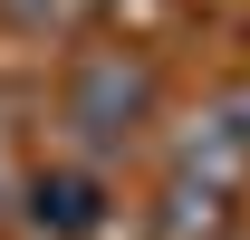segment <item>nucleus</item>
<instances>
[{"label":"nucleus","instance_id":"nucleus-2","mask_svg":"<svg viewBox=\"0 0 250 240\" xmlns=\"http://www.w3.org/2000/svg\"><path fill=\"white\" fill-rule=\"evenodd\" d=\"M39 221L48 231H96V182H77V173H58V182H39Z\"/></svg>","mask_w":250,"mask_h":240},{"label":"nucleus","instance_id":"nucleus-1","mask_svg":"<svg viewBox=\"0 0 250 240\" xmlns=\"http://www.w3.org/2000/svg\"><path fill=\"white\" fill-rule=\"evenodd\" d=\"M67 116L87 125V144H116L125 125L145 116V67H125V58H96L87 77H77V96H67Z\"/></svg>","mask_w":250,"mask_h":240}]
</instances>
